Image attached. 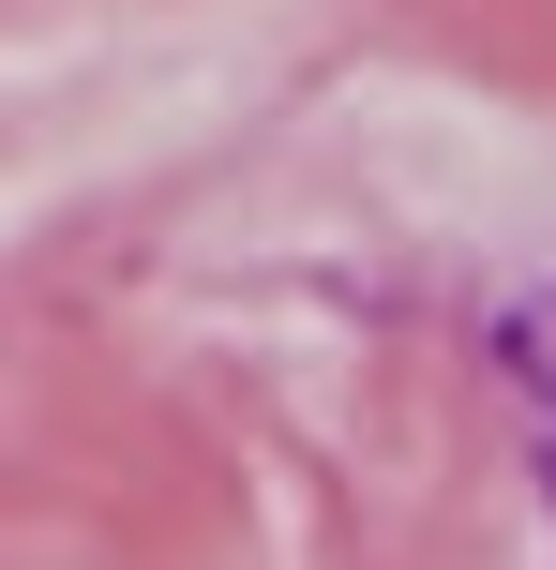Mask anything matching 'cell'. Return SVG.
Wrapping results in <instances>:
<instances>
[{
	"label": "cell",
	"instance_id": "1",
	"mask_svg": "<svg viewBox=\"0 0 556 570\" xmlns=\"http://www.w3.org/2000/svg\"><path fill=\"white\" fill-rule=\"evenodd\" d=\"M497 361H511V391L542 405V465H556V285H542V301H527V315L497 331Z\"/></svg>",
	"mask_w": 556,
	"mask_h": 570
}]
</instances>
